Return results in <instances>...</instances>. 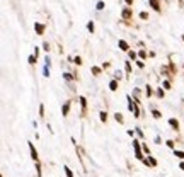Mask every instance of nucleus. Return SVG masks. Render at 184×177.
<instances>
[{
  "label": "nucleus",
  "instance_id": "39448f33",
  "mask_svg": "<svg viewBox=\"0 0 184 177\" xmlns=\"http://www.w3.org/2000/svg\"><path fill=\"white\" fill-rule=\"evenodd\" d=\"M34 27H36V31H37V33H39V34H43V29H44V27H43L41 24H36Z\"/></svg>",
  "mask_w": 184,
  "mask_h": 177
},
{
  "label": "nucleus",
  "instance_id": "9b49d317",
  "mask_svg": "<svg viewBox=\"0 0 184 177\" xmlns=\"http://www.w3.org/2000/svg\"><path fill=\"white\" fill-rule=\"evenodd\" d=\"M97 9H99V10H101V9H104V3H102V2H99V3H97Z\"/></svg>",
  "mask_w": 184,
  "mask_h": 177
},
{
  "label": "nucleus",
  "instance_id": "9d476101",
  "mask_svg": "<svg viewBox=\"0 0 184 177\" xmlns=\"http://www.w3.org/2000/svg\"><path fill=\"white\" fill-rule=\"evenodd\" d=\"M109 87L112 88V90H116V82H111V84H109Z\"/></svg>",
  "mask_w": 184,
  "mask_h": 177
},
{
  "label": "nucleus",
  "instance_id": "f8f14e48",
  "mask_svg": "<svg viewBox=\"0 0 184 177\" xmlns=\"http://www.w3.org/2000/svg\"><path fill=\"white\" fill-rule=\"evenodd\" d=\"M125 2H126V3H131V0H125Z\"/></svg>",
  "mask_w": 184,
  "mask_h": 177
},
{
  "label": "nucleus",
  "instance_id": "0eeeda50",
  "mask_svg": "<svg viewBox=\"0 0 184 177\" xmlns=\"http://www.w3.org/2000/svg\"><path fill=\"white\" fill-rule=\"evenodd\" d=\"M68 107H70V104H68V102H67V104H65V106H63V114H67V112H68Z\"/></svg>",
  "mask_w": 184,
  "mask_h": 177
},
{
  "label": "nucleus",
  "instance_id": "423d86ee",
  "mask_svg": "<svg viewBox=\"0 0 184 177\" xmlns=\"http://www.w3.org/2000/svg\"><path fill=\"white\" fill-rule=\"evenodd\" d=\"M65 172H67V177H74V174H72V170H70L68 167H65Z\"/></svg>",
  "mask_w": 184,
  "mask_h": 177
},
{
  "label": "nucleus",
  "instance_id": "f03ea898",
  "mask_svg": "<svg viewBox=\"0 0 184 177\" xmlns=\"http://www.w3.org/2000/svg\"><path fill=\"white\" fill-rule=\"evenodd\" d=\"M119 48H121V50H125V51H126V50H128V44H126V43H125V41H119Z\"/></svg>",
  "mask_w": 184,
  "mask_h": 177
},
{
  "label": "nucleus",
  "instance_id": "6e6552de",
  "mask_svg": "<svg viewBox=\"0 0 184 177\" xmlns=\"http://www.w3.org/2000/svg\"><path fill=\"white\" fill-rule=\"evenodd\" d=\"M176 155H177L179 159H184V153H183V152H176Z\"/></svg>",
  "mask_w": 184,
  "mask_h": 177
},
{
  "label": "nucleus",
  "instance_id": "f257e3e1",
  "mask_svg": "<svg viewBox=\"0 0 184 177\" xmlns=\"http://www.w3.org/2000/svg\"><path fill=\"white\" fill-rule=\"evenodd\" d=\"M29 148H31V153H33V159L36 160V159H37V153H36V150H34V146H33V143H29Z\"/></svg>",
  "mask_w": 184,
  "mask_h": 177
},
{
  "label": "nucleus",
  "instance_id": "ddd939ff",
  "mask_svg": "<svg viewBox=\"0 0 184 177\" xmlns=\"http://www.w3.org/2000/svg\"><path fill=\"white\" fill-rule=\"evenodd\" d=\"M181 169H183V170H184V163H181Z\"/></svg>",
  "mask_w": 184,
  "mask_h": 177
},
{
  "label": "nucleus",
  "instance_id": "1a4fd4ad",
  "mask_svg": "<svg viewBox=\"0 0 184 177\" xmlns=\"http://www.w3.org/2000/svg\"><path fill=\"white\" fill-rule=\"evenodd\" d=\"M170 124H172L174 128H177V121H176V119H170Z\"/></svg>",
  "mask_w": 184,
  "mask_h": 177
},
{
  "label": "nucleus",
  "instance_id": "7ed1b4c3",
  "mask_svg": "<svg viewBox=\"0 0 184 177\" xmlns=\"http://www.w3.org/2000/svg\"><path fill=\"white\" fill-rule=\"evenodd\" d=\"M135 150H136V157L142 159V153H140V146H138V143H135Z\"/></svg>",
  "mask_w": 184,
  "mask_h": 177
},
{
  "label": "nucleus",
  "instance_id": "20e7f679",
  "mask_svg": "<svg viewBox=\"0 0 184 177\" xmlns=\"http://www.w3.org/2000/svg\"><path fill=\"white\" fill-rule=\"evenodd\" d=\"M150 3H152V7H153L155 10H159V2H157V0H150Z\"/></svg>",
  "mask_w": 184,
  "mask_h": 177
}]
</instances>
